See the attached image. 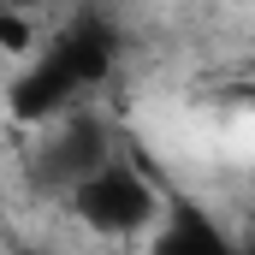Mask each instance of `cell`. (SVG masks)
Wrapping results in <instances>:
<instances>
[{
	"mask_svg": "<svg viewBox=\"0 0 255 255\" xmlns=\"http://www.w3.org/2000/svg\"><path fill=\"white\" fill-rule=\"evenodd\" d=\"M113 60H119L113 24L77 18L60 42L12 83V113H18V119H54V113H65V101H71L77 89L101 83V77L113 71Z\"/></svg>",
	"mask_w": 255,
	"mask_h": 255,
	"instance_id": "6da1fadb",
	"label": "cell"
},
{
	"mask_svg": "<svg viewBox=\"0 0 255 255\" xmlns=\"http://www.w3.org/2000/svg\"><path fill=\"white\" fill-rule=\"evenodd\" d=\"M71 208H77L83 226L125 238V232H136V226L154 220V184H148L130 160L107 154L101 166H89V172L71 184Z\"/></svg>",
	"mask_w": 255,
	"mask_h": 255,
	"instance_id": "7a4b0ae2",
	"label": "cell"
},
{
	"mask_svg": "<svg viewBox=\"0 0 255 255\" xmlns=\"http://www.w3.org/2000/svg\"><path fill=\"white\" fill-rule=\"evenodd\" d=\"M113 154V130L107 119H95V113H65L60 136L42 148V166H36V178L48 184V190H71L89 166H101Z\"/></svg>",
	"mask_w": 255,
	"mask_h": 255,
	"instance_id": "3957f363",
	"label": "cell"
},
{
	"mask_svg": "<svg viewBox=\"0 0 255 255\" xmlns=\"http://www.w3.org/2000/svg\"><path fill=\"white\" fill-rule=\"evenodd\" d=\"M166 255H220V232L208 226V214H196V208H172V226H160V238H154Z\"/></svg>",
	"mask_w": 255,
	"mask_h": 255,
	"instance_id": "277c9868",
	"label": "cell"
}]
</instances>
